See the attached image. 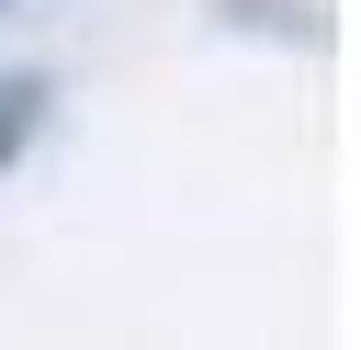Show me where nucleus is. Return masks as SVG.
Listing matches in <instances>:
<instances>
[]
</instances>
